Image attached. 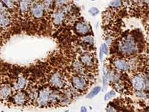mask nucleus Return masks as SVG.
I'll return each mask as SVG.
<instances>
[{"label": "nucleus", "mask_w": 149, "mask_h": 112, "mask_svg": "<svg viewBox=\"0 0 149 112\" xmlns=\"http://www.w3.org/2000/svg\"><path fill=\"white\" fill-rule=\"evenodd\" d=\"M121 49L124 53L130 54L135 51L136 46L134 42L131 38H128L122 42Z\"/></svg>", "instance_id": "nucleus-1"}, {"label": "nucleus", "mask_w": 149, "mask_h": 112, "mask_svg": "<svg viewBox=\"0 0 149 112\" xmlns=\"http://www.w3.org/2000/svg\"><path fill=\"white\" fill-rule=\"evenodd\" d=\"M11 20L8 12L6 9L0 11V28H6L10 24Z\"/></svg>", "instance_id": "nucleus-2"}, {"label": "nucleus", "mask_w": 149, "mask_h": 112, "mask_svg": "<svg viewBox=\"0 0 149 112\" xmlns=\"http://www.w3.org/2000/svg\"><path fill=\"white\" fill-rule=\"evenodd\" d=\"M11 94V88L10 85L4 84L0 86V101H4Z\"/></svg>", "instance_id": "nucleus-3"}, {"label": "nucleus", "mask_w": 149, "mask_h": 112, "mask_svg": "<svg viewBox=\"0 0 149 112\" xmlns=\"http://www.w3.org/2000/svg\"><path fill=\"white\" fill-rule=\"evenodd\" d=\"M13 102L17 106H23L26 102V96L24 93L22 91L17 92L13 97Z\"/></svg>", "instance_id": "nucleus-4"}, {"label": "nucleus", "mask_w": 149, "mask_h": 112, "mask_svg": "<svg viewBox=\"0 0 149 112\" xmlns=\"http://www.w3.org/2000/svg\"><path fill=\"white\" fill-rule=\"evenodd\" d=\"M49 97H50V95H49V91L48 90L45 89L41 91L38 99V103L40 105L45 104L49 99Z\"/></svg>", "instance_id": "nucleus-5"}, {"label": "nucleus", "mask_w": 149, "mask_h": 112, "mask_svg": "<svg viewBox=\"0 0 149 112\" xmlns=\"http://www.w3.org/2000/svg\"><path fill=\"white\" fill-rule=\"evenodd\" d=\"M31 10L32 15L36 17H40L42 15L43 8L41 5L34 4L31 6Z\"/></svg>", "instance_id": "nucleus-6"}, {"label": "nucleus", "mask_w": 149, "mask_h": 112, "mask_svg": "<svg viewBox=\"0 0 149 112\" xmlns=\"http://www.w3.org/2000/svg\"><path fill=\"white\" fill-rule=\"evenodd\" d=\"M72 83L74 88L78 90H82L85 85V81L82 78L74 77L72 79Z\"/></svg>", "instance_id": "nucleus-7"}, {"label": "nucleus", "mask_w": 149, "mask_h": 112, "mask_svg": "<svg viewBox=\"0 0 149 112\" xmlns=\"http://www.w3.org/2000/svg\"><path fill=\"white\" fill-rule=\"evenodd\" d=\"M50 82L53 85L58 87V88H61L63 85V82H62L60 74L58 73H56L53 74L50 79Z\"/></svg>", "instance_id": "nucleus-8"}, {"label": "nucleus", "mask_w": 149, "mask_h": 112, "mask_svg": "<svg viewBox=\"0 0 149 112\" xmlns=\"http://www.w3.org/2000/svg\"><path fill=\"white\" fill-rule=\"evenodd\" d=\"M132 83L135 88L137 90H141L144 87L143 79L140 77H136L132 79Z\"/></svg>", "instance_id": "nucleus-9"}, {"label": "nucleus", "mask_w": 149, "mask_h": 112, "mask_svg": "<svg viewBox=\"0 0 149 112\" xmlns=\"http://www.w3.org/2000/svg\"><path fill=\"white\" fill-rule=\"evenodd\" d=\"M26 85V79L23 77H20L18 78L17 81L15 85V88L17 90L23 89Z\"/></svg>", "instance_id": "nucleus-10"}, {"label": "nucleus", "mask_w": 149, "mask_h": 112, "mask_svg": "<svg viewBox=\"0 0 149 112\" xmlns=\"http://www.w3.org/2000/svg\"><path fill=\"white\" fill-rule=\"evenodd\" d=\"M115 66L117 69L122 70H125L128 68V65L127 62L120 59L115 61Z\"/></svg>", "instance_id": "nucleus-11"}, {"label": "nucleus", "mask_w": 149, "mask_h": 112, "mask_svg": "<svg viewBox=\"0 0 149 112\" xmlns=\"http://www.w3.org/2000/svg\"><path fill=\"white\" fill-rule=\"evenodd\" d=\"M76 29L80 33H86L89 31V27L84 23H79L76 26Z\"/></svg>", "instance_id": "nucleus-12"}, {"label": "nucleus", "mask_w": 149, "mask_h": 112, "mask_svg": "<svg viewBox=\"0 0 149 112\" xmlns=\"http://www.w3.org/2000/svg\"><path fill=\"white\" fill-rule=\"evenodd\" d=\"M81 61L84 64L87 66L93 65V58L88 54H84L81 57Z\"/></svg>", "instance_id": "nucleus-13"}, {"label": "nucleus", "mask_w": 149, "mask_h": 112, "mask_svg": "<svg viewBox=\"0 0 149 112\" xmlns=\"http://www.w3.org/2000/svg\"><path fill=\"white\" fill-rule=\"evenodd\" d=\"M29 1H23L20 3V8L22 12L24 13L28 10V6H29Z\"/></svg>", "instance_id": "nucleus-14"}, {"label": "nucleus", "mask_w": 149, "mask_h": 112, "mask_svg": "<svg viewBox=\"0 0 149 112\" xmlns=\"http://www.w3.org/2000/svg\"><path fill=\"white\" fill-rule=\"evenodd\" d=\"M101 90V87L100 86H96L95 88H94L91 92L90 93L87 95V98H91L97 94H98V93Z\"/></svg>", "instance_id": "nucleus-15"}, {"label": "nucleus", "mask_w": 149, "mask_h": 112, "mask_svg": "<svg viewBox=\"0 0 149 112\" xmlns=\"http://www.w3.org/2000/svg\"><path fill=\"white\" fill-rule=\"evenodd\" d=\"M63 19V15L61 13H57L54 15V22L56 24L60 23Z\"/></svg>", "instance_id": "nucleus-16"}, {"label": "nucleus", "mask_w": 149, "mask_h": 112, "mask_svg": "<svg viewBox=\"0 0 149 112\" xmlns=\"http://www.w3.org/2000/svg\"><path fill=\"white\" fill-rule=\"evenodd\" d=\"M3 3L8 8H13L15 6V3L12 1H3Z\"/></svg>", "instance_id": "nucleus-17"}, {"label": "nucleus", "mask_w": 149, "mask_h": 112, "mask_svg": "<svg viewBox=\"0 0 149 112\" xmlns=\"http://www.w3.org/2000/svg\"><path fill=\"white\" fill-rule=\"evenodd\" d=\"M116 95V93L113 91H111L110 92H109V93L106 94V95H105V97H104V99L105 100H109V99L111 98L112 97Z\"/></svg>", "instance_id": "nucleus-18"}, {"label": "nucleus", "mask_w": 149, "mask_h": 112, "mask_svg": "<svg viewBox=\"0 0 149 112\" xmlns=\"http://www.w3.org/2000/svg\"><path fill=\"white\" fill-rule=\"evenodd\" d=\"M101 51H102L103 53H105L106 54H108V53H109L108 48H107V45L105 44L102 45V48H101Z\"/></svg>", "instance_id": "nucleus-19"}, {"label": "nucleus", "mask_w": 149, "mask_h": 112, "mask_svg": "<svg viewBox=\"0 0 149 112\" xmlns=\"http://www.w3.org/2000/svg\"><path fill=\"white\" fill-rule=\"evenodd\" d=\"M90 13L93 15H96L99 13V11L98 9H97L96 8H92L90 10Z\"/></svg>", "instance_id": "nucleus-20"}, {"label": "nucleus", "mask_w": 149, "mask_h": 112, "mask_svg": "<svg viewBox=\"0 0 149 112\" xmlns=\"http://www.w3.org/2000/svg\"><path fill=\"white\" fill-rule=\"evenodd\" d=\"M120 4V1H115L113 2L110 3V5L114 6V7H117Z\"/></svg>", "instance_id": "nucleus-21"}, {"label": "nucleus", "mask_w": 149, "mask_h": 112, "mask_svg": "<svg viewBox=\"0 0 149 112\" xmlns=\"http://www.w3.org/2000/svg\"><path fill=\"white\" fill-rule=\"evenodd\" d=\"M6 9V7L2 1H0V11H3Z\"/></svg>", "instance_id": "nucleus-22"}, {"label": "nucleus", "mask_w": 149, "mask_h": 112, "mask_svg": "<svg viewBox=\"0 0 149 112\" xmlns=\"http://www.w3.org/2000/svg\"><path fill=\"white\" fill-rule=\"evenodd\" d=\"M107 112H116V110L114 108L111 107H109L107 109Z\"/></svg>", "instance_id": "nucleus-23"}, {"label": "nucleus", "mask_w": 149, "mask_h": 112, "mask_svg": "<svg viewBox=\"0 0 149 112\" xmlns=\"http://www.w3.org/2000/svg\"><path fill=\"white\" fill-rule=\"evenodd\" d=\"M81 112H87V110H86V107H81Z\"/></svg>", "instance_id": "nucleus-24"}]
</instances>
